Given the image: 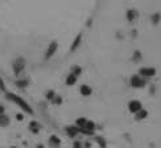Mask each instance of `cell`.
Wrapping results in <instances>:
<instances>
[{
	"label": "cell",
	"mask_w": 161,
	"mask_h": 148,
	"mask_svg": "<svg viewBox=\"0 0 161 148\" xmlns=\"http://www.w3.org/2000/svg\"><path fill=\"white\" fill-rule=\"evenodd\" d=\"M139 74L143 77H153L154 74H156V70H154L153 68H141V69L139 70Z\"/></svg>",
	"instance_id": "obj_4"
},
{
	"label": "cell",
	"mask_w": 161,
	"mask_h": 148,
	"mask_svg": "<svg viewBox=\"0 0 161 148\" xmlns=\"http://www.w3.org/2000/svg\"><path fill=\"white\" fill-rule=\"evenodd\" d=\"M144 85V81L140 78V74L139 76H134L131 78V86L132 87H141Z\"/></svg>",
	"instance_id": "obj_5"
},
{
	"label": "cell",
	"mask_w": 161,
	"mask_h": 148,
	"mask_svg": "<svg viewBox=\"0 0 161 148\" xmlns=\"http://www.w3.org/2000/svg\"><path fill=\"white\" fill-rule=\"evenodd\" d=\"M71 74H74V76H77V77H79L81 76V74H82V68H81V66L79 65H74L71 68Z\"/></svg>",
	"instance_id": "obj_14"
},
{
	"label": "cell",
	"mask_w": 161,
	"mask_h": 148,
	"mask_svg": "<svg viewBox=\"0 0 161 148\" xmlns=\"http://www.w3.org/2000/svg\"><path fill=\"white\" fill-rule=\"evenodd\" d=\"M54 95H55V93H54V90H49L48 93H46V99H49V100H51L53 98H54Z\"/></svg>",
	"instance_id": "obj_18"
},
{
	"label": "cell",
	"mask_w": 161,
	"mask_h": 148,
	"mask_svg": "<svg viewBox=\"0 0 161 148\" xmlns=\"http://www.w3.org/2000/svg\"><path fill=\"white\" fill-rule=\"evenodd\" d=\"M51 145H59L61 144V140H59L58 136H50V140H49Z\"/></svg>",
	"instance_id": "obj_16"
},
{
	"label": "cell",
	"mask_w": 161,
	"mask_h": 148,
	"mask_svg": "<svg viewBox=\"0 0 161 148\" xmlns=\"http://www.w3.org/2000/svg\"><path fill=\"white\" fill-rule=\"evenodd\" d=\"M0 90L5 91V85H4V81L1 79V77H0Z\"/></svg>",
	"instance_id": "obj_20"
},
{
	"label": "cell",
	"mask_w": 161,
	"mask_h": 148,
	"mask_svg": "<svg viewBox=\"0 0 161 148\" xmlns=\"http://www.w3.org/2000/svg\"><path fill=\"white\" fill-rule=\"evenodd\" d=\"M81 41H82V35L79 33L78 36H77L75 38H74V41H73V44H71V46H70V52H74L77 48H78L79 45H81Z\"/></svg>",
	"instance_id": "obj_9"
},
{
	"label": "cell",
	"mask_w": 161,
	"mask_h": 148,
	"mask_svg": "<svg viewBox=\"0 0 161 148\" xmlns=\"http://www.w3.org/2000/svg\"><path fill=\"white\" fill-rule=\"evenodd\" d=\"M16 117H17V121H23V119H24V117H23L21 114H17Z\"/></svg>",
	"instance_id": "obj_23"
},
{
	"label": "cell",
	"mask_w": 161,
	"mask_h": 148,
	"mask_svg": "<svg viewBox=\"0 0 161 148\" xmlns=\"http://www.w3.org/2000/svg\"><path fill=\"white\" fill-rule=\"evenodd\" d=\"M4 111H5V108L3 106H0V114H4Z\"/></svg>",
	"instance_id": "obj_24"
},
{
	"label": "cell",
	"mask_w": 161,
	"mask_h": 148,
	"mask_svg": "<svg viewBox=\"0 0 161 148\" xmlns=\"http://www.w3.org/2000/svg\"><path fill=\"white\" fill-rule=\"evenodd\" d=\"M8 124H9V118L5 114H0V126L1 127H7Z\"/></svg>",
	"instance_id": "obj_11"
},
{
	"label": "cell",
	"mask_w": 161,
	"mask_h": 148,
	"mask_svg": "<svg viewBox=\"0 0 161 148\" xmlns=\"http://www.w3.org/2000/svg\"><path fill=\"white\" fill-rule=\"evenodd\" d=\"M79 93H81V95H83V96H89V95H91V93H93V89H91L89 85H82L81 89H79Z\"/></svg>",
	"instance_id": "obj_7"
},
{
	"label": "cell",
	"mask_w": 161,
	"mask_h": 148,
	"mask_svg": "<svg viewBox=\"0 0 161 148\" xmlns=\"http://www.w3.org/2000/svg\"><path fill=\"white\" fill-rule=\"evenodd\" d=\"M78 132H79L78 127H74V126H67V127H66V134H67L69 136H71V138H74Z\"/></svg>",
	"instance_id": "obj_10"
},
{
	"label": "cell",
	"mask_w": 161,
	"mask_h": 148,
	"mask_svg": "<svg viewBox=\"0 0 161 148\" xmlns=\"http://www.w3.org/2000/svg\"><path fill=\"white\" fill-rule=\"evenodd\" d=\"M50 102H51L53 104H55V106H59V104L62 103V98H61L59 95H57V94H55L54 98H53V99H51Z\"/></svg>",
	"instance_id": "obj_17"
},
{
	"label": "cell",
	"mask_w": 161,
	"mask_h": 148,
	"mask_svg": "<svg viewBox=\"0 0 161 148\" xmlns=\"http://www.w3.org/2000/svg\"><path fill=\"white\" fill-rule=\"evenodd\" d=\"M77 81H78V77L74 76V74H71V73H70V74L66 77V79H65V82H66V85H67V86H73V85H75Z\"/></svg>",
	"instance_id": "obj_8"
},
{
	"label": "cell",
	"mask_w": 161,
	"mask_h": 148,
	"mask_svg": "<svg viewBox=\"0 0 161 148\" xmlns=\"http://www.w3.org/2000/svg\"><path fill=\"white\" fill-rule=\"evenodd\" d=\"M37 148H44V145H41V144H40V145H37Z\"/></svg>",
	"instance_id": "obj_25"
},
{
	"label": "cell",
	"mask_w": 161,
	"mask_h": 148,
	"mask_svg": "<svg viewBox=\"0 0 161 148\" xmlns=\"http://www.w3.org/2000/svg\"><path fill=\"white\" fill-rule=\"evenodd\" d=\"M11 148H16V147H11Z\"/></svg>",
	"instance_id": "obj_26"
},
{
	"label": "cell",
	"mask_w": 161,
	"mask_h": 148,
	"mask_svg": "<svg viewBox=\"0 0 161 148\" xmlns=\"http://www.w3.org/2000/svg\"><path fill=\"white\" fill-rule=\"evenodd\" d=\"M128 108L132 113H137L139 110H141V103L139 100H131L130 104H128Z\"/></svg>",
	"instance_id": "obj_6"
},
{
	"label": "cell",
	"mask_w": 161,
	"mask_h": 148,
	"mask_svg": "<svg viewBox=\"0 0 161 148\" xmlns=\"http://www.w3.org/2000/svg\"><path fill=\"white\" fill-rule=\"evenodd\" d=\"M16 85L19 87H27L28 86V81H25V79H24V81H17Z\"/></svg>",
	"instance_id": "obj_19"
},
{
	"label": "cell",
	"mask_w": 161,
	"mask_h": 148,
	"mask_svg": "<svg viewBox=\"0 0 161 148\" xmlns=\"http://www.w3.org/2000/svg\"><path fill=\"white\" fill-rule=\"evenodd\" d=\"M12 69H13L15 74H20V73L25 69V58L19 57V58L15 60L13 64H12Z\"/></svg>",
	"instance_id": "obj_2"
},
{
	"label": "cell",
	"mask_w": 161,
	"mask_h": 148,
	"mask_svg": "<svg viewBox=\"0 0 161 148\" xmlns=\"http://www.w3.org/2000/svg\"><path fill=\"white\" fill-rule=\"evenodd\" d=\"M74 148H82V145H81L79 141H75V143H74Z\"/></svg>",
	"instance_id": "obj_22"
},
{
	"label": "cell",
	"mask_w": 161,
	"mask_h": 148,
	"mask_svg": "<svg viewBox=\"0 0 161 148\" xmlns=\"http://www.w3.org/2000/svg\"><path fill=\"white\" fill-rule=\"evenodd\" d=\"M7 99L8 100H12V102H15V103L17 104V106L20 107V108H23V110L25 111V113H28V114H33V110H32V107L29 106V104L25 102L23 98H20L19 95H16V94H13V93H7Z\"/></svg>",
	"instance_id": "obj_1"
},
{
	"label": "cell",
	"mask_w": 161,
	"mask_h": 148,
	"mask_svg": "<svg viewBox=\"0 0 161 148\" xmlns=\"http://www.w3.org/2000/svg\"><path fill=\"white\" fill-rule=\"evenodd\" d=\"M137 16H139V13H137L135 9H130L127 12V19H128V21H131V23H132V21H134Z\"/></svg>",
	"instance_id": "obj_12"
},
{
	"label": "cell",
	"mask_w": 161,
	"mask_h": 148,
	"mask_svg": "<svg viewBox=\"0 0 161 148\" xmlns=\"http://www.w3.org/2000/svg\"><path fill=\"white\" fill-rule=\"evenodd\" d=\"M57 50H58V42L51 41L50 44H49L48 49H46V52H45V60H50L51 57L57 53Z\"/></svg>",
	"instance_id": "obj_3"
},
{
	"label": "cell",
	"mask_w": 161,
	"mask_h": 148,
	"mask_svg": "<svg viewBox=\"0 0 161 148\" xmlns=\"http://www.w3.org/2000/svg\"><path fill=\"white\" fill-rule=\"evenodd\" d=\"M29 130L33 132V134H37L38 131H40V124L37 122H31L29 123Z\"/></svg>",
	"instance_id": "obj_13"
},
{
	"label": "cell",
	"mask_w": 161,
	"mask_h": 148,
	"mask_svg": "<svg viewBox=\"0 0 161 148\" xmlns=\"http://www.w3.org/2000/svg\"><path fill=\"white\" fill-rule=\"evenodd\" d=\"M145 115H147V113H145V111H140V110L137 111V117H139V118H144Z\"/></svg>",
	"instance_id": "obj_21"
},
{
	"label": "cell",
	"mask_w": 161,
	"mask_h": 148,
	"mask_svg": "<svg viewBox=\"0 0 161 148\" xmlns=\"http://www.w3.org/2000/svg\"><path fill=\"white\" fill-rule=\"evenodd\" d=\"M86 123H87V119H86V118H79V119H77L75 121V124H77V127L78 128L85 127Z\"/></svg>",
	"instance_id": "obj_15"
}]
</instances>
